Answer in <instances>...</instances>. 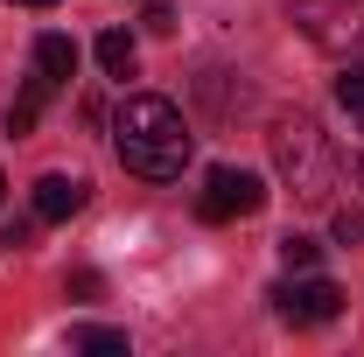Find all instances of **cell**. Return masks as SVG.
<instances>
[{
	"mask_svg": "<svg viewBox=\"0 0 364 357\" xmlns=\"http://www.w3.org/2000/svg\"><path fill=\"white\" fill-rule=\"evenodd\" d=\"M134 36H127V28H105V36H98V70H105V78H134Z\"/></svg>",
	"mask_w": 364,
	"mask_h": 357,
	"instance_id": "9c48e42d",
	"label": "cell"
},
{
	"mask_svg": "<svg viewBox=\"0 0 364 357\" xmlns=\"http://www.w3.org/2000/svg\"><path fill=\"white\" fill-rule=\"evenodd\" d=\"M36 70H43L49 85H70V78H77V43H70V36H56V28L36 36Z\"/></svg>",
	"mask_w": 364,
	"mask_h": 357,
	"instance_id": "ba28073f",
	"label": "cell"
},
{
	"mask_svg": "<svg viewBox=\"0 0 364 357\" xmlns=\"http://www.w3.org/2000/svg\"><path fill=\"white\" fill-rule=\"evenodd\" d=\"M112 147H119L127 176H140V182H176L182 169H189V154H196V134L182 127V112L168 105V98L140 91V98H127V105L112 112Z\"/></svg>",
	"mask_w": 364,
	"mask_h": 357,
	"instance_id": "6da1fadb",
	"label": "cell"
},
{
	"mask_svg": "<svg viewBox=\"0 0 364 357\" xmlns=\"http://www.w3.org/2000/svg\"><path fill=\"white\" fill-rule=\"evenodd\" d=\"M85 211V176H43L36 182V224H63Z\"/></svg>",
	"mask_w": 364,
	"mask_h": 357,
	"instance_id": "8992f818",
	"label": "cell"
},
{
	"mask_svg": "<svg viewBox=\"0 0 364 357\" xmlns=\"http://www.w3.org/2000/svg\"><path fill=\"white\" fill-rule=\"evenodd\" d=\"M358 182H364V154H358Z\"/></svg>",
	"mask_w": 364,
	"mask_h": 357,
	"instance_id": "2e32d148",
	"label": "cell"
},
{
	"mask_svg": "<svg viewBox=\"0 0 364 357\" xmlns=\"http://www.w3.org/2000/svg\"><path fill=\"white\" fill-rule=\"evenodd\" d=\"M0 189H7V182H0Z\"/></svg>",
	"mask_w": 364,
	"mask_h": 357,
	"instance_id": "e0dca14e",
	"label": "cell"
},
{
	"mask_svg": "<svg viewBox=\"0 0 364 357\" xmlns=\"http://www.w3.org/2000/svg\"><path fill=\"white\" fill-rule=\"evenodd\" d=\"M287 14L316 49H364V0H294Z\"/></svg>",
	"mask_w": 364,
	"mask_h": 357,
	"instance_id": "277c9868",
	"label": "cell"
},
{
	"mask_svg": "<svg viewBox=\"0 0 364 357\" xmlns=\"http://www.w3.org/2000/svg\"><path fill=\"white\" fill-rule=\"evenodd\" d=\"M70 351H91V357H127V329H105V322H77V329H70Z\"/></svg>",
	"mask_w": 364,
	"mask_h": 357,
	"instance_id": "30bf717a",
	"label": "cell"
},
{
	"mask_svg": "<svg viewBox=\"0 0 364 357\" xmlns=\"http://www.w3.org/2000/svg\"><path fill=\"white\" fill-rule=\"evenodd\" d=\"M49 91H56V85H49L43 70H36V78H28V85L14 91V105H7V134H14V140H21V134H36V119H43V105H49Z\"/></svg>",
	"mask_w": 364,
	"mask_h": 357,
	"instance_id": "52a82bcc",
	"label": "cell"
},
{
	"mask_svg": "<svg viewBox=\"0 0 364 357\" xmlns=\"http://www.w3.org/2000/svg\"><path fill=\"white\" fill-rule=\"evenodd\" d=\"M273 176L287 182L301 203H329V189H336V147L322 134L309 112H280L273 119Z\"/></svg>",
	"mask_w": 364,
	"mask_h": 357,
	"instance_id": "7a4b0ae2",
	"label": "cell"
},
{
	"mask_svg": "<svg viewBox=\"0 0 364 357\" xmlns=\"http://www.w3.org/2000/svg\"><path fill=\"white\" fill-rule=\"evenodd\" d=\"M336 105L364 127V63H343V70H336Z\"/></svg>",
	"mask_w": 364,
	"mask_h": 357,
	"instance_id": "8fae6325",
	"label": "cell"
},
{
	"mask_svg": "<svg viewBox=\"0 0 364 357\" xmlns=\"http://www.w3.org/2000/svg\"><path fill=\"white\" fill-rule=\"evenodd\" d=\"M329 231H336V245H364V211H358V203H343V211L329 218Z\"/></svg>",
	"mask_w": 364,
	"mask_h": 357,
	"instance_id": "4fadbf2b",
	"label": "cell"
},
{
	"mask_svg": "<svg viewBox=\"0 0 364 357\" xmlns=\"http://www.w3.org/2000/svg\"><path fill=\"white\" fill-rule=\"evenodd\" d=\"M273 309H280V322H294V329H322V322L343 315V287L329 273H294V280L273 287Z\"/></svg>",
	"mask_w": 364,
	"mask_h": 357,
	"instance_id": "5b68a950",
	"label": "cell"
},
{
	"mask_svg": "<svg viewBox=\"0 0 364 357\" xmlns=\"http://www.w3.org/2000/svg\"><path fill=\"white\" fill-rule=\"evenodd\" d=\"M196 211H203V224L259 218V211H267V176H252V169H231V161H218V169L203 176V196H196Z\"/></svg>",
	"mask_w": 364,
	"mask_h": 357,
	"instance_id": "3957f363",
	"label": "cell"
},
{
	"mask_svg": "<svg viewBox=\"0 0 364 357\" xmlns=\"http://www.w3.org/2000/svg\"><path fill=\"white\" fill-rule=\"evenodd\" d=\"M14 7H56V0H14Z\"/></svg>",
	"mask_w": 364,
	"mask_h": 357,
	"instance_id": "9a60e30c",
	"label": "cell"
},
{
	"mask_svg": "<svg viewBox=\"0 0 364 357\" xmlns=\"http://www.w3.org/2000/svg\"><path fill=\"white\" fill-rule=\"evenodd\" d=\"M316 260H322L316 238H301V231H287V238H280V267H287V273H316Z\"/></svg>",
	"mask_w": 364,
	"mask_h": 357,
	"instance_id": "7c38bea8",
	"label": "cell"
},
{
	"mask_svg": "<svg viewBox=\"0 0 364 357\" xmlns=\"http://www.w3.org/2000/svg\"><path fill=\"white\" fill-rule=\"evenodd\" d=\"M63 287H70V294H77V302H91V294H98V273L85 267V273H70V280H63Z\"/></svg>",
	"mask_w": 364,
	"mask_h": 357,
	"instance_id": "5bb4252c",
	"label": "cell"
}]
</instances>
